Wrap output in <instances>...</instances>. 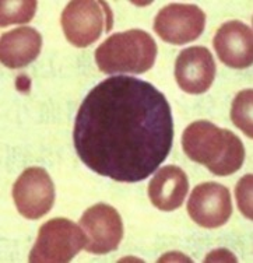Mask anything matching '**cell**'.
Listing matches in <instances>:
<instances>
[{
    "instance_id": "1",
    "label": "cell",
    "mask_w": 253,
    "mask_h": 263,
    "mask_svg": "<svg viewBox=\"0 0 253 263\" xmlns=\"http://www.w3.org/2000/svg\"><path fill=\"white\" fill-rule=\"evenodd\" d=\"M73 143L83 164L98 175L118 182L144 181L172 148L169 102L148 81L105 79L81 102Z\"/></svg>"
},
{
    "instance_id": "2",
    "label": "cell",
    "mask_w": 253,
    "mask_h": 263,
    "mask_svg": "<svg viewBox=\"0 0 253 263\" xmlns=\"http://www.w3.org/2000/svg\"><path fill=\"white\" fill-rule=\"evenodd\" d=\"M182 148L192 161L206 165L217 177L237 172L245 160L241 139L208 121L193 122L185 129Z\"/></svg>"
},
{
    "instance_id": "3",
    "label": "cell",
    "mask_w": 253,
    "mask_h": 263,
    "mask_svg": "<svg viewBox=\"0 0 253 263\" xmlns=\"http://www.w3.org/2000/svg\"><path fill=\"white\" fill-rule=\"evenodd\" d=\"M157 44L143 30L113 34L96 48L95 62L105 74H142L152 67L157 58Z\"/></svg>"
},
{
    "instance_id": "4",
    "label": "cell",
    "mask_w": 253,
    "mask_h": 263,
    "mask_svg": "<svg viewBox=\"0 0 253 263\" xmlns=\"http://www.w3.org/2000/svg\"><path fill=\"white\" fill-rule=\"evenodd\" d=\"M86 243V233L77 224L63 217L52 218L40 228L28 259L34 263L70 262Z\"/></svg>"
},
{
    "instance_id": "5",
    "label": "cell",
    "mask_w": 253,
    "mask_h": 263,
    "mask_svg": "<svg viewBox=\"0 0 253 263\" xmlns=\"http://www.w3.org/2000/svg\"><path fill=\"white\" fill-rule=\"evenodd\" d=\"M112 11L105 2L74 0L62 13L61 24L71 45L87 48L112 28Z\"/></svg>"
},
{
    "instance_id": "6",
    "label": "cell",
    "mask_w": 253,
    "mask_h": 263,
    "mask_svg": "<svg viewBox=\"0 0 253 263\" xmlns=\"http://www.w3.org/2000/svg\"><path fill=\"white\" fill-rule=\"evenodd\" d=\"M206 27V14L196 5L171 3L158 11L154 31L162 41L183 45L198 40Z\"/></svg>"
},
{
    "instance_id": "7",
    "label": "cell",
    "mask_w": 253,
    "mask_h": 263,
    "mask_svg": "<svg viewBox=\"0 0 253 263\" xmlns=\"http://www.w3.org/2000/svg\"><path fill=\"white\" fill-rule=\"evenodd\" d=\"M13 199L23 217H44L55 202V186L49 174L41 167L27 168L13 186Z\"/></svg>"
},
{
    "instance_id": "8",
    "label": "cell",
    "mask_w": 253,
    "mask_h": 263,
    "mask_svg": "<svg viewBox=\"0 0 253 263\" xmlns=\"http://www.w3.org/2000/svg\"><path fill=\"white\" fill-rule=\"evenodd\" d=\"M80 226L87 237L86 251L94 255L115 251L123 238L121 214L105 203L87 209L80 218Z\"/></svg>"
},
{
    "instance_id": "9",
    "label": "cell",
    "mask_w": 253,
    "mask_h": 263,
    "mask_svg": "<svg viewBox=\"0 0 253 263\" xmlns=\"http://www.w3.org/2000/svg\"><path fill=\"white\" fill-rule=\"evenodd\" d=\"M187 212L200 227H221L232 214V203L228 187L217 182L200 183L190 193Z\"/></svg>"
},
{
    "instance_id": "10",
    "label": "cell",
    "mask_w": 253,
    "mask_h": 263,
    "mask_svg": "<svg viewBox=\"0 0 253 263\" xmlns=\"http://www.w3.org/2000/svg\"><path fill=\"white\" fill-rule=\"evenodd\" d=\"M216 77V62L204 46H190L177 58L175 79L187 94H203L211 87Z\"/></svg>"
},
{
    "instance_id": "11",
    "label": "cell",
    "mask_w": 253,
    "mask_h": 263,
    "mask_svg": "<svg viewBox=\"0 0 253 263\" xmlns=\"http://www.w3.org/2000/svg\"><path fill=\"white\" fill-rule=\"evenodd\" d=\"M214 49L220 61L232 69H246L253 63L252 28L238 20L228 21L214 35Z\"/></svg>"
},
{
    "instance_id": "12",
    "label": "cell",
    "mask_w": 253,
    "mask_h": 263,
    "mask_svg": "<svg viewBox=\"0 0 253 263\" xmlns=\"http://www.w3.org/2000/svg\"><path fill=\"white\" fill-rule=\"evenodd\" d=\"M189 191L186 174L177 165L162 167L148 185V197L162 212H172L182 206Z\"/></svg>"
},
{
    "instance_id": "13",
    "label": "cell",
    "mask_w": 253,
    "mask_h": 263,
    "mask_svg": "<svg viewBox=\"0 0 253 263\" xmlns=\"http://www.w3.org/2000/svg\"><path fill=\"white\" fill-rule=\"evenodd\" d=\"M42 36L35 28L20 27L9 31L0 40V61L9 69H20L38 58Z\"/></svg>"
},
{
    "instance_id": "14",
    "label": "cell",
    "mask_w": 253,
    "mask_h": 263,
    "mask_svg": "<svg viewBox=\"0 0 253 263\" xmlns=\"http://www.w3.org/2000/svg\"><path fill=\"white\" fill-rule=\"evenodd\" d=\"M0 26L7 27L11 24H24L34 18L36 11L35 0H5L0 3Z\"/></svg>"
},
{
    "instance_id": "15",
    "label": "cell",
    "mask_w": 253,
    "mask_h": 263,
    "mask_svg": "<svg viewBox=\"0 0 253 263\" xmlns=\"http://www.w3.org/2000/svg\"><path fill=\"white\" fill-rule=\"evenodd\" d=\"M252 105H253V91L243 90L233 98L232 108H231V121L233 125L248 137H253L252 126Z\"/></svg>"
},
{
    "instance_id": "16",
    "label": "cell",
    "mask_w": 253,
    "mask_h": 263,
    "mask_svg": "<svg viewBox=\"0 0 253 263\" xmlns=\"http://www.w3.org/2000/svg\"><path fill=\"white\" fill-rule=\"evenodd\" d=\"M252 182L253 175H245L237 185L235 195H237V202H238L239 210L246 218H253V208H252Z\"/></svg>"
},
{
    "instance_id": "17",
    "label": "cell",
    "mask_w": 253,
    "mask_h": 263,
    "mask_svg": "<svg viewBox=\"0 0 253 263\" xmlns=\"http://www.w3.org/2000/svg\"><path fill=\"white\" fill-rule=\"evenodd\" d=\"M15 88L20 92H30L31 79L26 74H20L15 79Z\"/></svg>"
}]
</instances>
